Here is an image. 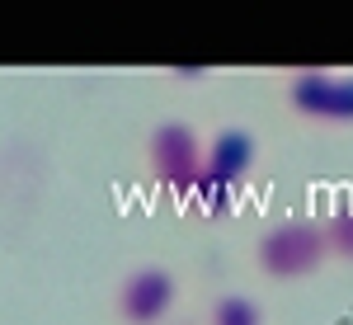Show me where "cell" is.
<instances>
[{
  "label": "cell",
  "mask_w": 353,
  "mask_h": 325,
  "mask_svg": "<svg viewBox=\"0 0 353 325\" xmlns=\"http://www.w3.org/2000/svg\"><path fill=\"white\" fill-rule=\"evenodd\" d=\"M325 245H330V255L353 259V203L349 208H334V217L325 221Z\"/></svg>",
  "instance_id": "cell-6"
},
{
  "label": "cell",
  "mask_w": 353,
  "mask_h": 325,
  "mask_svg": "<svg viewBox=\"0 0 353 325\" xmlns=\"http://www.w3.org/2000/svg\"><path fill=\"white\" fill-rule=\"evenodd\" d=\"M330 255L325 245V226L321 221H306V217H288L264 231L259 241V264L273 278H306V273L321 269V259Z\"/></svg>",
  "instance_id": "cell-2"
},
{
  "label": "cell",
  "mask_w": 353,
  "mask_h": 325,
  "mask_svg": "<svg viewBox=\"0 0 353 325\" xmlns=\"http://www.w3.org/2000/svg\"><path fill=\"white\" fill-rule=\"evenodd\" d=\"M288 104L311 123L330 128H353V76L334 71H297L288 85Z\"/></svg>",
  "instance_id": "cell-4"
},
{
  "label": "cell",
  "mask_w": 353,
  "mask_h": 325,
  "mask_svg": "<svg viewBox=\"0 0 353 325\" xmlns=\"http://www.w3.org/2000/svg\"><path fill=\"white\" fill-rule=\"evenodd\" d=\"M174 302V278L165 269H137L128 273L123 293H118V311L132 325H156Z\"/></svg>",
  "instance_id": "cell-5"
},
{
  "label": "cell",
  "mask_w": 353,
  "mask_h": 325,
  "mask_svg": "<svg viewBox=\"0 0 353 325\" xmlns=\"http://www.w3.org/2000/svg\"><path fill=\"white\" fill-rule=\"evenodd\" d=\"M212 325H264V321H259V306L250 297H221L212 306Z\"/></svg>",
  "instance_id": "cell-7"
},
{
  "label": "cell",
  "mask_w": 353,
  "mask_h": 325,
  "mask_svg": "<svg viewBox=\"0 0 353 325\" xmlns=\"http://www.w3.org/2000/svg\"><path fill=\"white\" fill-rule=\"evenodd\" d=\"M146 156H151V175H156L161 189L193 198L198 175H203V141H198L193 128H184V123H165V128H156Z\"/></svg>",
  "instance_id": "cell-3"
},
{
  "label": "cell",
  "mask_w": 353,
  "mask_h": 325,
  "mask_svg": "<svg viewBox=\"0 0 353 325\" xmlns=\"http://www.w3.org/2000/svg\"><path fill=\"white\" fill-rule=\"evenodd\" d=\"M254 165V137L241 132V128H226L217 132L208 146H203V175H198V189H193V203L208 217L231 213L236 203V189Z\"/></svg>",
  "instance_id": "cell-1"
}]
</instances>
